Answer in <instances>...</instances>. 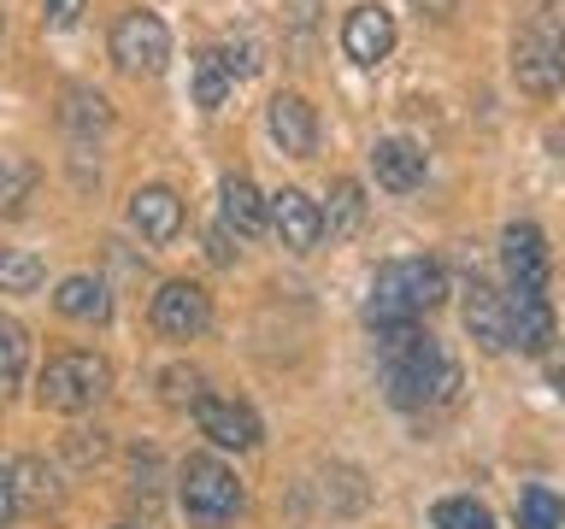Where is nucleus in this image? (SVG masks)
Returning a JSON list of instances; mask_svg holds the SVG:
<instances>
[{
  "mask_svg": "<svg viewBox=\"0 0 565 529\" xmlns=\"http://www.w3.org/2000/svg\"><path fill=\"white\" fill-rule=\"evenodd\" d=\"M377 353H383V388L401 412H430L459 395V365L441 353L436 335L418 324H377Z\"/></svg>",
  "mask_w": 565,
  "mask_h": 529,
  "instance_id": "f257e3e1",
  "label": "nucleus"
},
{
  "mask_svg": "<svg viewBox=\"0 0 565 529\" xmlns=\"http://www.w3.org/2000/svg\"><path fill=\"white\" fill-rule=\"evenodd\" d=\"M448 294V271L436 259H388L371 277V300H365V324H418L424 312L441 306Z\"/></svg>",
  "mask_w": 565,
  "mask_h": 529,
  "instance_id": "f03ea898",
  "label": "nucleus"
},
{
  "mask_svg": "<svg viewBox=\"0 0 565 529\" xmlns=\"http://www.w3.org/2000/svg\"><path fill=\"white\" fill-rule=\"evenodd\" d=\"M106 388H113V365L88 347H65L35 370V400H42L47 412H65V418L95 412L106 400Z\"/></svg>",
  "mask_w": 565,
  "mask_h": 529,
  "instance_id": "7ed1b4c3",
  "label": "nucleus"
},
{
  "mask_svg": "<svg viewBox=\"0 0 565 529\" xmlns=\"http://www.w3.org/2000/svg\"><path fill=\"white\" fill-rule=\"evenodd\" d=\"M177 500H183V511L194 523L224 529V523H236V511H242V483H236V471L218 465L212 453H194L177 465Z\"/></svg>",
  "mask_w": 565,
  "mask_h": 529,
  "instance_id": "20e7f679",
  "label": "nucleus"
},
{
  "mask_svg": "<svg viewBox=\"0 0 565 529\" xmlns=\"http://www.w3.org/2000/svg\"><path fill=\"white\" fill-rule=\"evenodd\" d=\"M512 77H519L524 95H554L565 83V35L554 18H536L530 30H519V42H512Z\"/></svg>",
  "mask_w": 565,
  "mask_h": 529,
  "instance_id": "39448f33",
  "label": "nucleus"
},
{
  "mask_svg": "<svg viewBox=\"0 0 565 529\" xmlns=\"http://www.w3.org/2000/svg\"><path fill=\"white\" fill-rule=\"evenodd\" d=\"M113 60H118V71H130V77H153V71H166L171 30L159 24V12L136 7V12L118 18V24H113Z\"/></svg>",
  "mask_w": 565,
  "mask_h": 529,
  "instance_id": "423d86ee",
  "label": "nucleus"
},
{
  "mask_svg": "<svg viewBox=\"0 0 565 529\" xmlns=\"http://www.w3.org/2000/svg\"><path fill=\"white\" fill-rule=\"evenodd\" d=\"M194 423H201V435L212 441V447H236V453L259 447V435H265L259 412L236 395H201L194 400Z\"/></svg>",
  "mask_w": 565,
  "mask_h": 529,
  "instance_id": "0eeeda50",
  "label": "nucleus"
},
{
  "mask_svg": "<svg viewBox=\"0 0 565 529\" xmlns=\"http://www.w3.org/2000/svg\"><path fill=\"white\" fill-rule=\"evenodd\" d=\"M206 324H212V294L201 282H166L153 294V330L166 342H194V335H206Z\"/></svg>",
  "mask_w": 565,
  "mask_h": 529,
  "instance_id": "6e6552de",
  "label": "nucleus"
},
{
  "mask_svg": "<svg viewBox=\"0 0 565 529\" xmlns=\"http://www.w3.org/2000/svg\"><path fill=\"white\" fill-rule=\"evenodd\" d=\"M265 224L282 236V247H295V253H312L318 241H324V218H318V201L300 188H282L265 201Z\"/></svg>",
  "mask_w": 565,
  "mask_h": 529,
  "instance_id": "1a4fd4ad",
  "label": "nucleus"
},
{
  "mask_svg": "<svg viewBox=\"0 0 565 529\" xmlns=\"http://www.w3.org/2000/svg\"><path fill=\"white\" fill-rule=\"evenodd\" d=\"M501 264L519 294H542L547 289V236L536 224H512L501 236Z\"/></svg>",
  "mask_w": 565,
  "mask_h": 529,
  "instance_id": "9d476101",
  "label": "nucleus"
},
{
  "mask_svg": "<svg viewBox=\"0 0 565 529\" xmlns=\"http://www.w3.org/2000/svg\"><path fill=\"white\" fill-rule=\"evenodd\" d=\"M507 347L519 353H542L554 347V306H547V294H507Z\"/></svg>",
  "mask_w": 565,
  "mask_h": 529,
  "instance_id": "9b49d317",
  "label": "nucleus"
},
{
  "mask_svg": "<svg viewBox=\"0 0 565 529\" xmlns=\"http://www.w3.org/2000/svg\"><path fill=\"white\" fill-rule=\"evenodd\" d=\"M342 47H348L353 65H383L388 47H395V18H388L383 7H371V0L353 7L348 24H342Z\"/></svg>",
  "mask_w": 565,
  "mask_h": 529,
  "instance_id": "f8f14e48",
  "label": "nucleus"
},
{
  "mask_svg": "<svg viewBox=\"0 0 565 529\" xmlns=\"http://www.w3.org/2000/svg\"><path fill=\"white\" fill-rule=\"evenodd\" d=\"M265 123H271V141L282 153L307 159L318 148V112H312L307 95H277L271 106H265Z\"/></svg>",
  "mask_w": 565,
  "mask_h": 529,
  "instance_id": "ddd939ff",
  "label": "nucleus"
},
{
  "mask_svg": "<svg viewBox=\"0 0 565 529\" xmlns=\"http://www.w3.org/2000/svg\"><path fill=\"white\" fill-rule=\"evenodd\" d=\"M130 229L141 241H171L177 229H183V201H177L171 188H159V183L136 188L130 194Z\"/></svg>",
  "mask_w": 565,
  "mask_h": 529,
  "instance_id": "4468645a",
  "label": "nucleus"
},
{
  "mask_svg": "<svg viewBox=\"0 0 565 529\" xmlns=\"http://www.w3.org/2000/svg\"><path fill=\"white\" fill-rule=\"evenodd\" d=\"M53 306H60L71 324H106V317H113V294H106L100 277L77 271V277H65L60 289H53Z\"/></svg>",
  "mask_w": 565,
  "mask_h": 529,
  "instance_id": "2eb2a0df",
  "label": "nucleus"
},
{
  "mask_svg": "<svg viewBox=\"0 0 565 529\" xmlns=\"http://www.w3.org/2000/svg\"><path fill=\"white\" fill-rule=\"evenodd\" d=\"M371 171H377L383 188L406 194V188L424 183V153H418L406 136H388V141H377V148H371Z\"/></svg>",
  "mask_w": 565,
  "mask_h": 529,
  "instance_id": "dca6fc26",
  "label": "nucleus"
},
{
  "mask_svg": "<svg viewBox=\"0 0 565 529\" xmlns=\"http://www.w3.org/2000/svg\"><path fill=\"white\" fill-rule=\"evenodd\" d=\"M466 330H471V342L501 353L507 347V294H494L489 282H471L466 289Z\"/></svg>",
  "mask_w": 565,
  "mask_h": 529,
  "instance_id": "f3484780",
  "label": "nucleus"
},
{
  "mask_svg": "<svg viewBox=\"0 0 565 529\" xmlns=\"http://www.w3.org/2000/svg\"><path fill=\"white\" fill-rule=\"evenodd\" d=\"M218 212H224V229H236V236H259L265 229V201L247 176H224L218 183Z\"/></svg>",
  "mask_w": 565,
  "mask_h": 529,
  "instance_id": "a211bd4d",
  "label": "nucleus"
},
{
  "mask_svg": "<svg viewBox=\"0 0 565 529\" xmlns=\"http://www.w3.org/2000/svg\"><path fill=\"white\" fill-rule=\"evenodd\" d=\"M318 218H324V236L330 241H348L353 229L365 224V188L353 183V176H342V183L330 188V206H318Z\"/></svg>",
  "mask_w": 565,
  "mask_h": 529,
  "instance_id": "6ab92c4d",
  "label": "nucleus"
},
{
  "mask_svg": "<svg viewBox=\"0 0 565 529\" xmlns=\"http://www.w3.org/2000/svg\"><path fill=\"white\" fill-rule=\"evenodd\" d=\"M60 123L71 136H100L106 123H113V106H106L100 88H65V106H60Z\"/></svg>",
  "mask_w": 565,
  "mask_h": 529,
  "instance_id": "aec40b11",
  "label": "nucleus"
},
{
  "mask_svg": "<svg viewBox=\"0 0 565 529\" xmlns=\"http://www.w3.org/2000/svg\"><path fill=\"white\" fill-rule=\"evenodd\" d=\"M230 71L218 65V53H194V65H189V95H194V106H206V112H218V106L230 100Z\"/></svg>",
  "mask_w": 565,
  "mask_h": 529,
  "instance_id": "412c9836",
  "label": "nucleus"
},
{
  "mask_svg": "<svg viewBox=\"0 0 565 529\" xmlns=\"http://www.w3.org/2000/svg\"><path fill=\"white\" fill-rule=\"evenodd\" d=\"M12 471V488H18V506H53L60 500V483H53V471H47V458H18Z\"/></svg>",
  "mask_w": 565,
  "mask_h": 529,
  "instance_id": "4be33fe9",
  "label": "nucleus"
},
{
  "mask_svg": "<svg viewBox=\"0 0 565 529\" xmlns=\"http://www.w3.org/2000/svg\"><path fill=\"white\" fill-rule=\"evenodd\" d=\"M24 365H30V335L12 317H0V400L24 382Z\"/></svg>",
  "mask_w": 565,
  "mask_h": 529,
  "instance_id": "5701e85b",
  "label": "nucleus"
},
{
  "mask_svg": "<svg viewBox=\"0 0 565 529\" xmlns=\"http://www.w3.org/2000/svg\"><path fill=\"white\" fill-rule=\"evenodd\" d=\"M42 259L24 253V247H0V294H35L42 289Z\"/></svg>",
  "mask_w": 565,
  "mask_h": 529,
  "instance_id": "b1692460",
  "label": "nucleus"
},
{
  "mask_svg": "<svg viewBox=\"0 0 565 529\" xmlns=\"http://www.w3.org/2000/svg\"><path fill=\"white\" fill-rule=\"evenodd\" d=\"M565 523V506L554 488H524L519 494V529H559Z\"/></svg>",
  "mask_w": 565,
  "mask_h": 529,
  "instance_id": "393cba45",
  "label": "nucleus"
},
{
  "mask_svg": "<svg viewBox=\"0 0 565 529\" xmlns=\"http://www.w3.org/2000/svg\"><path fill=\"white\" fill-rule=\"evenodd\" d=\"M30 188H35V165L0 153V212H18V206L30 201Z\"/></svg>",
  "mask_w": 565,
  "mask_h": 529,
  "instance_id": "a878e982",
  "label": "nucleus"
},
{
  "mask_svg": "<svg viewBox=\"0 0 565 529\" xmlns=\"http://www.w3.org/2000/svg\"><path fill=\"white\" fill-rule=\"evenodd\" d=\"M436 529H494L489 506L471 500V494H454V500L436 506Z\"/></svg>",
  "mask_w": 565,
  "mask_h": 529,
  "instance_id": "bb28decb",
  "label": "nucleus"
},
{
  "mask_svg": "<svg viewBox=\"0 0 565 529\" xmlns=\"http://www.w3.org/2000/svg\"><path fill=\"white\" fill-rule=\"evenodd\" d=\"M206 395V382H201V370L194 365H166L159 370V400L166 406H194Z\"/></svg>",
  "mask_w": 565,
  "mask_h": 529,
  "instance_id": "cd10ccee",
  "label": "nucleus"
},
{
  "mask_svg": "<svg viewBox=\"0 0 565 529\" xmlns=\"http://www.w3.org/2000/svg\"><path fill=\"white\" fill-rule=\"evenodd\" d=\"M212 53H218V65L230 71V83H242V77H254V71H259V60H254V42H224V47H212Z\"/></svg>",
  "mask_w": 565,
  "mask_h": 529,
  "instance_id": "c85d7f7f",
  "label": "nucleus"
},
{
  "mask_svg": "<svg viewBox=\"0 0 565 529\" xmlns=\"http://www.w3.org/2000/svg\"><path fill=\"white\" fill-rule=\"evenodd\" d=\"M42 18H47V30H77L83 0H42Z\"/></svg>",
  "mask_w": 565,
  "mask_h": 529,
  "instance_id": "c756f323",
  "label": "nucleus"
},
{
  "mask_svg": "<svg viewBox=\"0 0 565 529\" xmlns=\"http://www.w3.org/2000/svg\"><path fill=\"white\" fill-rule=\"evenodd\" d=\"M542 370H547V382H554V395H565V342H554L542 353Z\"/></svg>",
  "mask_w": 565,
  "mask_h": 529,
  "instance_id": "7c9ffc66",
  "label": "nucleus"
},
{
  "mask_svg": "<svg viewBox=\"0 0 565 529\" xmlns=\"http://www.w3.org/2000/svg\"><path fill=\"white\" fill-rule=\"evenodd\" d=\"M18 511H24V506H18V488H12V471H0V529H7V523L18 518Z\"/></svg>",
  "mask_w": 565,
  "mask_h": 529,
  "instance_id": "2f4dec72",
  "label": "nucleus"
},
{
  "mask_svg": "<svg viewBox=\"0 0 565 529\" xmlns=\"http://www.w3.org/2000/svg\"><path fill=\"white\" fill-rule=\"evenodd\" d=\"M71 453H77L83 465H88V458H100V453H106V441H100V430H95V441H88V430H77V441H71Z\"/></svg>",
  "mask_w": 565,
  "mask_h": 529,
  "instance_id": "473e14b6",
  "label": "nucleus"
},
{
  "mask_svg": "<svg viewBox=\"0 0 565 529\" xmlns=\"http://www.w3.org/2000/svg\"><path fill=\"white\" fill-rule=\"evenodd\" d=\"M206 253L218 259V264H230V259H236V253H230V236H224V229H212V236H206Z\"/></svg>",
  "mask_w": 565,
  "mask_h": 529,
  "instance_id": "72a5a7b5",
  "label": "nucleus"
},
{
  "mask_svg": "<svg viewBox=\"0 0 565 529\" xmlns=\"http://www.w3.org/2000/svg\"><path fill=\"white\" fill-rule=\"evenodd\" d=\"M413 7H418V12H430V18H448V12H454V0H413Z\"/></svg>",
  "mask_w": 565,
  "mask_h": 529,
  "instance_id": "f704fd0d",
  "label": "nucleus"
},
{
  "mask_svg": "<svg viewBox=\"0 0 565 529\" xmlns=\"http://www.w3.org/2000/svg\"><path fill=\"white\" fill-rule=\"evenodd\" d=\"M118 529H136V523H118Z\"/></svg>",
  "mask_w": 565,
  "mask_h": 529,
  "instance_id": "c9c22d12",
  "label": "nucleus"
}]
</instances>
